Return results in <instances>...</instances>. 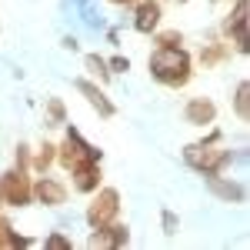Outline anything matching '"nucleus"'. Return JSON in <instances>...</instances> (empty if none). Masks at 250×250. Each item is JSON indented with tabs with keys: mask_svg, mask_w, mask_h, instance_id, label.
Segmentation results:
<instances>
[{
	"mask_svg": "<svg viewBox=\"0 0 250 250\" xmlns=\"http://www.w3.org/2000/svg\"><path fill=\"white\" fill-rule=\"evenodd\" d=\"M180 157H184V164H187L193 173H200V177L224 173L233 160H237V154H233L230 147H224V130L213 127V124H210V134L193 140V144H187Z\"/></svg>",
	"mask_w": 250,
	"mask_h": 250,
	"instance_id": "1",
	"label": "nucleus"
},
{
	"mask_svg": "<svg viewBox=\"0 0 250 250\" xmlns=\"http://www.w3.org/2000/svg\"><path fill=\"white\" fill-rule=\"evenodd\" d=\"M147 70L160 87L184 90L193 80V57L187 54V47H154L147 57Z\"/></svg>",
	"mask_w": 250,
	"mask_h": 250,
	"instance_id": "2",
	"label": "nucleus"
},
{
	"mask_svg": "<svg viewBox=\"0 0 250 250\" xmlns=\"http://www.w3.org/2000/svg\"><path fill=\"white\" fill-rule=\"evenodd\" d=\"M94 160H104V150L94 147L90 140H83L77 127H70V124H63V140L57 144V164L63 170H77L83 164H94Z\"/></svg>",
	"mask_w": 250,
	"mask_h": 250,
	"instance_id": "3",
	"label": "nucleus"
},
{
	"mask_svg": "<svg viewBox=\"0 0 250 250\" xmlns=\"http://www.w3.org/2000/svg\"><path fill=\"white\" fill-rule=\"evenodd\" d=\"M120 207H124V197L117 187H97L90 193V204H87V210H83V220H87V227L97 230V227H107V224H114L120 220Z\"/></svg>",
	"mask_w": 250,
	"mask_h": 250,
	"instance_id": "4",
	"label": "nucleus"
},
{
	"mask_svg": "<svg viewBox=\"0 0 250 250\" xmlns=\"http://www.w3.org/2000/svg\"><path fill=\"white\" fill-rule=\"evenodd\" d=\"M0 197H3V207H30L34 204V177L27 167L10 164L7 170L0 173Z\"/></svg>",
	"mask_w": 250,
	"mask_h": 250,
	"instance_id": "5",
	"label": "nucleus"
},
{
	"mask_svg": "<svg viewBox=\"0 0 250 250\" xmlns=\"http://www.w3.org/2000/svg\"><path fill=\"white\" fill-rule=\"evenodd\" d=\"M247 17H250V0H233L230 14L224 17L220 23V37L230 43L233 54H240V57H247L250 50V40H247Z\"/></svg>",
	"mask_w": 250,
	"mask_h": 250,
	"instance_id": "6",
	"label": "nucleus"
},
{
	"mask_svg": "<svg viewBox=\"0 0 250 250\" xmlns=\"http://www.w3.org/2000/svg\"><path fill=\"white\" fill-rule=\"evenodd\" d=\"M74 87H77V94L87 100V107H90L100 120H114V117H117V104L107 97L104 83H97V80H90V77H77V80H74Z\"/></svg>",
	"mask_w": 250,
	"mask_h": 250,
	"instance_id": "7",
	"label": "nucleus"
},
{
	"mask_svg": "<svg viewBox=\"0 0 250 250\" xmlns=\"http://www.w3.org/2000/svg\"><path fill=\"white\" fill-rule=\"evenodd\" d=\"M67 197H70V187H67L63 180L50 177V173H37V177H34V204L57 210V207L67 204Z\"/></svg>",
	"mask_w": 250,
	"mask_h": 250,
	"instance_id": "8",
	"label": "nucleus"
},
{
	"mask_svg": "<svg viewBox=\"0 0 250 250\" xmlns=\"http://www.w3.org/2000/svg\"><path fill=\"white\" fill-rule=\"evenodd\" d=\"M204 184H207V190H210L220 204H244V200H247V184L237 180V177L210 173V177H204Z\"/></svg>",
	"mask_w": 250,
	"mask_h": 250,
	"instance_id": "9",
	"label": "nucleus"
},
{
	"mask_svg": "<svg viewBox=\"0 0 250 250\" xmlns=\"http://www.w3.org/2000/svg\"><path fill=\"white\" fill-rule=\"evenodd\" d=\"M130 244V227L127 224H120V220H114V224H107V227H97V230H90V237H87V247L97 250H120Z\"/></svg>",
	"mask_w": 250,
	"mask_h": 250,
	"instance_id": "10",
	"label": "nucleus"
},
{
	"mask_svg": "<svg viewBox=\"0 0 250 250\" xmlns=\"http://www.w3.org/2000/svg\"><path fill=\"white\" fill-rule=\"evenodd\" d=\"M134 30L137 34H144V37H150L157 27L164 23V3L160 0H137L134 3Z\"/></svg>",
	"mask_w": 250,
	"mask_h": 250,
	"instance_id": "11",
	"label": "nucleus"
},
{
	"mask_svg": "<svg viewBox=\"0 0 250 250\" xmlns=\"http://www.w3.org/2000/svg\"><path fill=\"white\" fill-rule=\"evenodd\" d=\"M184 124H190L197 130L217 124V104H213L210 97H190V100L184 104Z\"/></svg>",
	"mask_w": 250,
	"mask_h": 250,
	"instance_id": "12",
	"label": "nucleus"
},
{
	"mask_svg": "<svg viewBox=\"0 0 250 250\" xmlns=\"http://www.w3.org/2000/svg\"><path fill=\"white\" fill-rule=\"evenodd\" d=\"M100 184H104L100 160H94V164H83V167H77V170H70V187H74V193H80V197H90V193H94Z\"/></svg>",
	"mask_w": 250,
	"mask_h": 250,
	"instance_id": "13",
	"label": "nucleus"
},
{
	"mask_svg": "<svg viewBox=\"0 0 250 250\" xmlns=\"http://www.w3.org/2000/svg\"><path fill=\"white\" fill-rule=\"evenodd\" d=\"M233 57L230 43L224 37H210L204 47H200V54H197V63L204 67V70H213V67H220V63H227Z\"/></svg>",
	"mask_w": 250,
	"mask_h": 250,
	"instance_id": "14",
	"label": "nucleus"
},
{
	"mask_svg": "<svg viewBox=\"0 0 250 250\" xmlns=\"http://www.w3.org/2000/svg\"><path fill=\"white\" fill-rule=\"evenodd\" d=\"M54 164H57V144L40 140L37 147H30V170L34 173H50Z\"/></svg>",
	"mask_w": 250,
	"mask_h": 250,
	"instance_id": "15",
	"label": "nucleus"
},
{
	"mask_svg": "<svg viewBox=\"0 0 250 250\" xmlns=\"http://www.w3.org/2000/svg\"><path fill=\"white\" fill-rule=\"evenodd\" d=\"M230 107H233V117L240 120V124H247L250 120V80H237V87H233V97H230Z\"/></svg>",
	"mask_w": 250,
	"mask_h": 250,
	"instance_id": "16",
	"label": "nucleus"
},
{
	"mask_svg": "<svg viewBox=\"0 0 250 250\" xmlns=\"http://www.w3.org/2000/svg\"><path fill=\"white\" fill-rule=\"evenodd\" d=\"M83 70H87V77L97 80V83H110L114 74H110V67H107V57H100V54H83Z\"/></svg>",
	"mask_w": 250,
	"mask_h": 250,
	"instance_id": "17",
	"label": "nucleus"
},
{
	"mask_svg": "<svg viewBox=\"0 0 250 250\" xmlns=\"http://www.w3.org/2000/svg\"><path fill=\"white\" fill-rule=\"evenodd\" d=\"M34 240L30 237H20L17 230H14V224L0 213V250H14V247H30Z\"/></svg>",
	"mask_w": 250,
	"mask_h": 250,
	"instance_id": "18",
	"label": "nucleus"
},
{
	"mask_svg": "<svg viewBox=\"0 0 250 250\" xmlns=\"http://www.w3.org/2000/svg\"><path fill=\"white\" fill-rule=\"evenodd\" d=\"M43 124L47 127H63L67 124V104L60 97H47L43 100Z\"/></svg>",
	"mask_w": 250,
	"mask_h": 250,
	"instance_id": "19",
	"label": "nucleus"
},
{
	"mask_svg": "<svg viewBox=\"0 0 250 250\" xmlns=\"http://www.w3.org/2000/svg\"><path fill=\"white\" fill-rule=\"evenodd\" d=\"M154 47H184V30H177V27H157L154 34Z\"/></svg>",
	"mask_w": 250,
	"mask_h": 250,
	"instance_id": "20",
	"label": "nucleus"
},
{
	"mask_svg": "<svg viewBox=\"0 0 250 250\" xmlns=\"http://www.w3.org/2000/svg\"><path fill=\"white\" fill-rule=\"evenodd\" d=\"M43 247H47V250H70V247H74V240H70L67 233L54 230V233H47V237H43Z\"/></svg>",
	"mask_w": 250,
	"mask_h": 250,
	"instance_id": "21",
	"label": "nucleus"
},
{
	"mask_svg": "<svg viewBox=\"0 0 250 250\" xmlns=\"http://www.w3.org/2000/svg\"><path fill=\"white\" fill-rule=\"evenodd\" d=\"M177 227H180L177 213H173L170 207H164V210H160V230H164V237H173V233H177Z\"/></svg>",
	"mask_w": 250,
	"mask_h": 250,
	"instance_id": "22",
	"label": "nucleus"
},
{
	"mask_svg": "<svg viewBox=\"0 0 250 250\" xmlns=\"http://www.w3.org/2000/svg\"><path fill=\"white\" fill-rule=\"evenodd\" d=\"M14 164L30 170V144H17V147H14Z\"/></svg>",
	"mask_w": 250,
	"mask_h": 250,
	"instance_id": "23",
	"label": "nucleus"
},
{
	"mask_svg": "<svg viewBox=\"0 0 250 250\" xmlns=\"http://www.w3.org/2000/svg\"><path fill=\"white\" fill-rule=\"evenodd\" d=\"M107 67H110V74H127V70H130V57L117 54V57H110V60H107Z\"/></svg>",
	"mask_w": 250,
	"mask_h": 250,
	"instance_id": "24",
	"label": "nucleus"
},
{
	"mask_svg": "<svg viewBox=\"0 0 250 250\" xmlns=\"http://www.w3.org/2000/svg\"><path fill=\"white\" fill-rule=\"evenodd\" d=\"M60 47H63V50H70V54H77V50H80V43H77V37H74V34H67Z\"/></svg>",
	"mask_w": 250,
	"mask_h": 250,
	"instance_id": "25",
	"label": "nucleus"
},
{
	"mask_svg": "<svg viewBox=\"0 0 250 250\" xmlns=\"http://www.w3.org/2000/svg\"><path fill=\"white\" fill-rule=\"evenodd\" d=\"M107 3H114V7H134L137 0H107Z\"/></svg>",
	"mask_w": 250,
	"mask_h": 250,
	"instance_id": "26",
	"label": "nucleus"
},
{
	"mask_svg": "<svg viewBox=\"0 0 250 250\" xmlns=\"http://www.w3.org/2000/svg\"><path fill=\"white\" fill-rule=\"evenodd\" d=\"M107 40H110V43L117 47V43H120V34H117V30H107Z\"/></svg>",
	"mask_w": 250,
	"mask_h": 250,
	"instance_id": "27",
	"label": "nucleus"
},
{
	"mask_svg": "<svg viewBox=\"0 0 250 250\" xmlns=\"http://www.w3.org/2000/svg\"><path fill=\"white\" fill-rule=\"evenodd\" d=\"M160 3H187V0H160Z\"/></svg>",
	"mask_w": 250,
	"mask_h": 250,
	"instance_id": "28",
	"label": "nucleus"
},
{
	"mask_svg": "<svg viewBox=\"0 0 250 250\" xmlns=\"http://www.w3.org/2000/svg\"><path fill=\"white\" fill-rule=\"evenodd\" d=\"M210 3H227V0H210Z\"/></svg>",
	"mask_w": 250,
	"mask_h": 250,
	"instance_id": "29",
	"label": "nucleus"
},
{
	"mask_svg": "<svg viewBox=\"0 0 250 250\" xmlns=\"http://www.w3.org/2000/svg\"><path fill=\"white\" fill-rule=\"evenodd\" d=\"M0 207H3V197H0Z\"/></svg>",
	"mask_w": 250,
	"mask_h": 250,
	"instance_id": "30",
	"label": "nucleus"
}]
</instances>
